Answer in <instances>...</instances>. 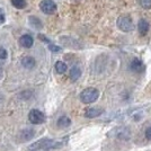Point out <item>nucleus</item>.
Segmentation results:
<instances>
[{
	"instance_id": "obj_9",
	"label": "nucleus",
	"mask_w": 151,
	"mask_h": 151,
	"mask_svg": "<svg viewBox=\"0 0 151 151\" xmlns=\"http://www.w3.org/2000/svg\"><path fill=\"white\" fill-rule=\"evenodd\" d=\"M35 135V131L32 130V129H25L20 132V140L23 142H26V141H29L31 139L34 138Z\"/></svg>"
},
{
	"instance_id": "obj_5",
	"label": "nucleus",
	"mask_w": 151,
	"mask_h": 151,
	"mask_svg": "<svg viewBox=\"0 0 151 151\" xmlns=\"http://www.w3.org/2000/svg\"><path fill=\"white\" fill-rule=\"evenodd\" d=\"M28 120L33 124H42L45 121V115L38 109H32L28 114Z\"/></svg>"
},
{
	"instance_id": "obj_13",
	"label": "nucleus",
	"mask_w": 151,
	"mask_h": 151,
	"mask_svg": "<svg viewBox=\"0 0 151 151\" xmlns=\"http://www.w3.org/2000/svg\"><path fill=\"white\" fill-rule=\"evenodd\" d=\"M55 71H57L59 75H63L65 71H67V69H68V67H67V64L64 62H62V61H58V62H55Z\"/></svg>"
},
{
	"instance_id": "obj_14",
	"label": "nucleus",
	"mask_w": 151,
	"mask_h": 151,
	"mask_svg": "<svg viewBox=\"0 0 151 151\" xmlns=\"http://www.w3.org/2000/svg\"><path fill=\"white\" fill-rule=\"evenodd\" d=\"M71 124V120H70L69 117H67V116H61L59 120H58V125L59 127H68V126Z\"/></svg>"
},
{
	"instance_id": "obj_16",
	"label": "nucleus",
	"mask_w": 151,
	"mask_h": 151,
	"mask_svg": "<svg viewBox=\"0 0 151 151\" xmlns=\"http://www.w3.org/2000/svg\"><path fill=\"white\" fill-rule=\"evenodd\" d=\"M29 24H31L32 26H34L35 28H42V23H41V20H40L37 17H35V16L29 17Z\"/></svg>"
},
{
	"instance_id": "obj_4",
	"label": "nucleus",
	"mask_w": 151,
	"mask_h": 151,
	"mask_svg": "<svg viewBox=\"0 0 151 151\" xmlns=\"http://www.w3.org/2000/svg\"><path fill=\"white\" fill-rule=\"evenodd\" d=\"M40 8L46 15H52L57 12V4L53 0H42L40 2Z\"/></svg>"
},
{
	"instance_id": "obj_20",
	"label": "nucleus",
	"mask_w": 151,
	"mask_h": 151,
	"mask_svg": "<svg viewBox=\"0 0 151 151\" xmlns=\"http://www.w3.org/2000/svg\"><path fill=\"white\" fill-rule=\"evenodd\" d=\"M5 19H6L5 18V13H4V10L0 8V25L5 23Z\"/></svg>"
},
{
	"instance_id": "obj_19",
	"label": "nucleus",
	"mask_w": 151,
	"mask_h": 151,
	"mask_svg": "<svg viewBox=\"0 0 151 151\" xmlns=\"http://www.w3.org/2000/svg\"><path fill=\"white\" fill-rule=\"evenodd\" d=\"M49 49H50L52 52H60L61 51V47H59V46H55V45H49Z\"/></svg>"
},
{
	"instance_id": "obj_2",
	"label": "nucleus",
	"mask_w": 151,
	"mask_h": 151,
	"mask_svg": "<svg viewBox=\"0 0 151 151\" xmlns=\"http://www.w3.org/2000/svg\"><path fill=\"white\" fill-rule=\"evenodd\" d=\"M98 96H99V91L96 88H86L80 94V101L83 104H91L97 101Z\"/></svg>"
},
{
	"instance_id": "obj_11",
	"label": "nucleus",
	"mask_w": 151,
	"mask_h": 151,
	"mask_svg": "<svg viewBox=\"0 0 151 151\" xmlns=\"http://www.w3.org/2000/svg\"><path fill=\"white\" fill-rule=\"evenodd\" d=\"M22 64L26 69H33L35 67L36 62H35V59L33 57H25L22 59Z\"/></svg>"
},
{
	"instance_id": "obj_12",
	"label": "nucleus",
	"mask_w": 151,
	"mask_h": 151,
	"mask_svg": "<svg viewBox=\"0 0 151 151\" xmlns=\"http://www.w3.org/2000/svg\"><path fill=\"white\" fill-rule=\"evenodd\" d=\"M80 76H81V69L79 68V67H73L72 69L70 70V79L72 80V81H76V80H78L79 78H80Z\"/></svg>"
},
{
	"instance_id": "obj_22",
	"label": "nucleus",
	"mask_w": 151,
	"mask_h": 151,
	"mask_svg": "<svg viewBox=\"0 0 151 151\" xmlns=\"http://www.w3.org/2000/svg\"><path fill=\"white\" fill-rule=\"evenodd\" d=\"M1 77H2V69L0 68V78H1Z\"/></svg>"
},
{
	"instance_id": "obj_6",
	"label": "nucleus",
	"mask_w": 151,
	"mask_h": 151,
	"mask_svg": "<svg viewBox=\"0 0 151 151\" xmlns=\"http://www.w3.org/2000/svg\"><path fill=\"white\" fill-rule=\"evenodd\" d=\"M130 69L132 70L133 72L140 73V72H142L145 70V64H143V62L140 59L134 58L132 61H131V63H130Z\"/></svg>"
},
{
	"instance_id": "obj_17",
	"label": "nucleus",
	"mask_w": 151,
	"mask_h": 151,
	"mask_svg": "<svg viewBox=\"0 0 151 151\" xmlns=\"http://www.w3.org/2000/svg\"><path fill=\"white\" fill-rule=\"evenodd\" d=\"M139 4L145 9H151V0H139Z\"/></svg>"
},
{
	"instance_id": "obj_7",
	"label": "nucleus",
	"mask_w": 151,
	"mask_h": 151,
	"mask_svg": "<svg viewBox=\"0 0 151 151\" xmlns=\"http://www.w3.org/2000/svg\"><path fill=\"white\" fill-rule=\"evenodd\" d=\"M103 108H99V107H90L88 109H86L85 112V116L86 117H89V119H93V117H97L99 116L101 114H103Z\"/></svg>"
},
{
	"instance_id": "obj_10",
	"label": "nucleus",
	"mask_w": 151,
	"mask_h": 151,
	"mask_svg": "<svg viewBox=\"0 0 151 151\" xmlns=\"http://www.w3.org/2000/svg\"><path fill=\"white\" fill-rule=\"evenodd\" d=\"M138 29H139L140 35L145 36V34L148 33V31H149V23H148L145 19H140L138 24Z\"/></svg>"
},
{
	"instance_id": "obj_8",
	"label": "nucleus",
	"mask_w": 151,
	"mask_h": 151,
	"mask_svg": "<svg viewBox=\"0 0 151 151\" xmlns=\"http://www.w3.org/2000/svg\"><path fill=\"white\" fill-rule=\"evenodd\" d=\"M19 44L22 45L23 47H26V49H28V47L33 46V44H34V38L32 37L31 35H28V34H25V35H23L22 37L19 38Z\"/></svg>"
},
{
	"instance_id": "obj_1",
	"label": "nucleus",
	"mask_w": 151,
	"mask_h": 151,
	"mask_svg": "<svg viewBox=\"0 0 151 151\" xmlns=\"http://www.w3.org/2000/svg\"><path fill=\"white\" fill-rule=\"evenodd\" d=\"M62 145L61 142H58L55 140H52V139H41L40 141L33 143V145L28 148L29 151H47L51 149H55L59 148L60 145Z\"/></svg>"
},
{
	"instance_id": "obj_3",
	"label": "nucleus",
	"mask_w": 151,
	"mask_h": 151,
	"mask_svg": "<svg viewBox=\"0 0 151 151\" xmlns=\"http://www.w3.org/2000/svg\"><path fill=\"white\" fill-rule=\"evenodd\" d=\"M117 27L120 28L122 32H125V33H129L133 29V22L130 16H126V15H123V16H120L117 18Z\"/></svg>"
},
{
	"instance_id": "obj_18",
	"label": "nucleus",
	"mask_w": 151,
	"mask_h": 151,
	"mask_svg": "<svg viewBox=\"0 0 151 151\" xmlns=\"http://www.w3.org/2000/svg\"><path fill=\"white\" fill-rule=\"evenodd\" d=\"M7 57H8V52L6 51V49L0 47V59L5 60V59H7Z\"/></svg>"
},
{
	"instance_id": "obj_15",
	"label": "nucleus",
	"mask_w": 151,
	"mask_h": 151,
	"mask_svg": "<svg viewBox=\"0 0 151 151\" xmlns=\"http://www.w3.org/2000/svg\"><path fill=\"white\" fill-rule=\"evenodd\" d=\"M12 1V5L17 9H24L27 4H26V0H10Z\"/></svg>"
},
{
	"instance_id": "obj_21",
	"label": "nucleus",
	"mask_w": 151,
	"mask_h": 151,
	"mask_svg": "<svg viewBox=\"0 0 151 151\" xmlns=\"http://www.w3.org/2000/svg\"><path fill=\"white\" fill-rule=\"evenodd\" d=\"M145 138L148 139V140H151V126L145 130Z\"/></svg>"
}]
</instances>
